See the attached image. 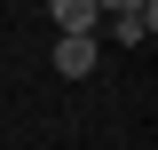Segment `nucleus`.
Here are the masks:
<instances>
[{
    "label": "nucleus",
    "mask_w": 158,
    "mask_h": 150,
    "mask_svg": "<svg viewBox=\"0 0 158 150\" xmlns=\"http://www.w3.org/2000/svg\"><path fill=\"white\" fill-rule=\"evenodd\" d=\"M48 16H56V40H95L103 32V8L95 0H48Z\"/></svg>",
    "instance_id": "f257e3e1"
},
{
    "label": "nucleus",
    "mask_w": 158,
    "mask_h": 150,
    "mask_svg": "<svg viewBox=\"0 0 158 150\" xmlns=\"http://www.w3.org/2000/svg\"><path fill=\"white\" fill-rule=\"evenodd\" d=\"M95 63H103V48H95V40H56V71H63V79H87Z\"/></svg>",
    "instance_id": "f03ea898"
},
{
    "label": "nucleus",
    "mask_w": 158,
    "mask_h": 150,
    "mask_svg": "<svg viewBox=\"0 0 158 150\" xmlns=\"http://www.w3.org/2000/svg\"><path fill=\"white\" fill-rule=\"evenodd\" d=\"M150 32H158V8H142V16H111V40H118V48H142Z\"/></svg>",
    "instance_id": "7ed1b4c3"
},
{
    "label": "nucleus",
    "mask_w": 158,
    "mask_h": 150,
    "mask_svg": "<svg viewBox=\"0 0 158 150\" xmlns=\"http://www.w3.org/2000/svg\"><path fill=\"white\" fill-rule=\"evenodd\" d=\"M95 8H103V24H111V16H142V8H158V0H95Z\"/></svg>",
    "instance_id": "20e7f679"
}]
</instances>
